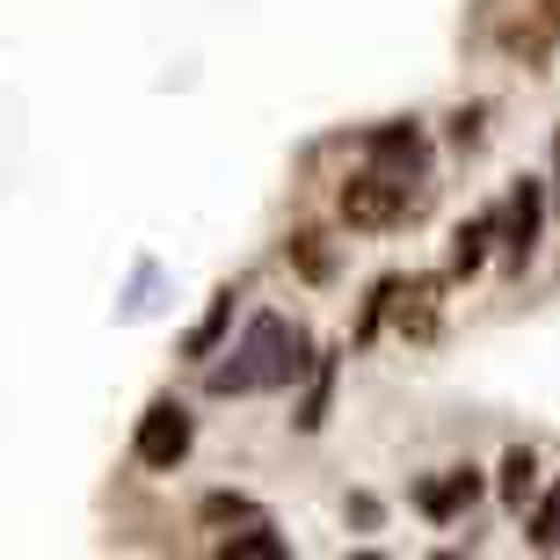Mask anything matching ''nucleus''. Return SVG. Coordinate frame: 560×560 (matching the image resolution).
<instances>
[{
  "label": "nucleus",
  "mask_w": 560,
  "mask_h": 560,
  "mask_svg": "<svg viewBox=\"0 0 560 560\" xmlns=\"http://www.w3.org/2000/svg\"><path fill=\"white\" fill-rule=\"evenodd\" d=\"M299 350H306V335L291 328V320H277V313H262L248 328V350H241L248 364L219 372L211 386H219V394H233V386H284V378L299 372Z\"/></svg>",
  "instance_id": "1"
},
{
  "label": "nucleus",
  "mask_w": 560,
  "mask_h": 560,
  "mask_svg": "<svg viewBox=\"0 0 560 560\" xmlns=\"http://www.w3.org/2000/svg\"><path fill=\"white\" fill-rule=\"evenodd\" d=\"M342 219H350V226H364V233L400 226V219H408V183H400V175H386V167L350 175V183H342Z\"/></svg>",
  "instance_id": "2"
},
{
  "label": "nucleus",
  "mask_w": 560,
  "mask_h": 560,
  "mask_svg": "<svg viewBox=\"0 0 560 560\" xmlns=\"http://www.w3.org/2000/svg\"><path fill=\"white\" fill-rule=\"evenodd\" d=\"M183 458H189V416L175 400H153L145 422H139V466L167 474V466H183Z\"/></svg>",
  "instance_id": "3"
},
{
  "label": "nucleus",
  "mask_w": 560,
  "mask_h": 560,
  "mask_svg": "<svg viewBox=\"0 0 560 560\" xmlns=\"http://www.w3.org/2000/svg\"><path fill=\"white\" fill-rule=\"evenodd\" d=\"M474 495H480V474H474V466H452V474H436V480H422V488H416V510L444 524V517H458Z\"/></svg>",
  "instance_id": "4"
},
{
  "label": "nucleus",
  "mask_w": 560,
  "mask_h": 560,
  "mask_svg": "<svg viewBox=\"0 0 560 560\" xmlns=\"http://www.w3.org/2000/svg\"><path fill=\"white\" fill-rule=\"evenodd\" d=\"M532 248H539V183H524L517 205H510V255L524 262Z\"/></svg>",
  "instance_id": "5"
},
{
  "label": "nucleus",
  "mask_w": 560,
  "mask_h": 560,
  "mask_svg": "<svg viewBox=\"0 0 560 560\" xmlns=\"http://www.w3.org/2000/svg\"><path fill=\"white\" fill-rule=\"evenodd\" d=\"M372 161L422 167V131H416V125H386V131H372Z\"/></svg>",
  "instance_id": "6"
},
{
  "label": "nucleus",
  "mask_w": 560,
  "mask_h": 560,
  "mask_svg": "<svg viewBox=\"0 0 560 560\" xmlns=\"http://www.w3.org/2000/svg\"><path fill=\"white\" fill-rule=\"evenodd\" d=\"M488 241H495V219H474V226H458V248H452V270L474 277L480 255H488Z\"/></svg>",
  "instance_id": "7"
},
{
  "label": "nucleus",
  "mask_w": 560,
  "mask_h": 560,
  "mask_svg": "<svg viewBox=\"0 0 560 560\" xmlns=\"http://www.w3.org/2000/svg\"><path fill=\"white\" fill-rule=\"evenodd\" d=\"M532 546H539V553H560V480L546 488L539 517H532Z\"/></svg>",
  "instance_id": "8"
},
{
  "label": "nucleus",
  "mask_w": 560,
  "mask_h": 560,
  "mask_svg": "<svg viewBox=\"0 0 560 560\" xmlns=\"http://www.w3.org/2000/svg\"><path fill=\"white\" fill-rule=\"evenodd\" d=\"M532 474H539V458H532V452H510V458H502V495L524 502V495H532Z\"/></svg>",
  "instance_id": "9"
},
{
  "label": "nucleus",
  "mask_w": 560,
  "mask_h": 560,
  "mask_svg": "<svg viewBox=\"0 0 560 560\" xmlns=\"http://www.w3.org/2000/svg\"><path fill=\"white\" fill-rule=\"evenodd\" d=\"M430 299H436L430 284H408V299H400V328H408V335H430V320H436Z\"/></svg>",
  "instance_id": "10"
},
{
  "label": "nucleus",
  "mask_w": 560,
  "mask_h": 560,
  "mask_svg": "<svg viewBox=\"0 0 560 560\" xmlns=\"http://www.w3.org/2000/svg\"><path fill=\"white\" fill-rule=\"evenodd\" d=\"M284 553V539H270V532H248V539H226V560H277Z\"/></svg>",
  "instance_id": "11"
},
{
  "label": "nucleus",
  "mask_w": 560,
  "mask_h": 560,
  "mask_svg": "<svg viewBox=\"0 0 560 560\" xmlns=\"http://www.w3.org/2000/svg\"><path fill=\"white\" fill-rule=\"evenodd\" d=\"M291 255H299V270H306V277H328V255H320V233H299V241H291Z\"/></svg>",
  "instance_id": "12"
},
{
  "label": "nucleus",
  "mask_w": 560,
  "mask_h": 560,
  "mask_svg": "<svg viewBox=\"0 0 560 560\" xmlns=\"http://www.w3.org/2000/svg\"><path fill=\"white\" fill-rule=\"evenodd\" d=\"M532 8H539V22H546V30L560 37V0H532Z\"/></svg>",
  "instance_id": "13"
}]
</instances>
